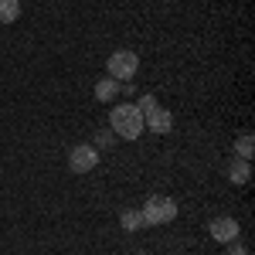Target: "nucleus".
<instances>
[{
    "mask_svg": "<svg viewBox=\"0 0 255 255\" xmlns=\"http://www.w3.org/2000/svg\"><path fill=\"white\" fill-rule=\"evenodd\" d=\"M109 129L116 133L119 139H139L146 129H143V113L136 109V102H119L109 113Z\"/></svg>",
    "mask_w": 255,
    "mask_h": 255,
    "instance_id": "f257e3e1",
    "label": "nucleus"
},
{
    "mask_svg": "<svg viewBox=\"0 0 255 255\" xmlns=\"http://www.w3.org/2000/svg\"><path fill=\"white\" fill-rule=\"evenodd\" d=\"M139 211H143V221L146 225H170L177 218V201L167 197V194H153V197H146V204Z\"/></svg>",
    "mask_w": 255,
    "mask_h": 255,
    "instance_id": "f03ea898",
    "label": "nucleus"
},
{
    "mask_svg": "<svg viewBox=\"0 0 255 255\" xmlns=\"http://www.w3.org/2000/svg\"><path fill=\"white\" fill-rule=\"evenodd\" d=\"M106 72H109V79H116V82H133V75L139 72L136 51H129V48L113 51V55H109V61H106Z\"/></svg>",
    "mask_w": 255,
    "mask_h": 255,
    "instance_id": "7ed1b4c3",
    "label": "nucleus"
},
{
    "mask_svg": "<svg viewBox=\"0 0 255 255\" xmlns=\"http://www.w3.org/2000/svg\"><path fill=\"white\" fill-rule=\"evenodd\" d=\"M99 167V146L92 143H79L68 150V170L72 174H92Z\"/></svg>",
    "mask_w": 255,
    "mask_h": 255,
    "instance_id": "20e7f679",
    "label": "nucleus"
},
{
    "mask_svg": "<svg viewBox=\"0 0 255 255\" xmlns=\"http://www.w3.org/2000/svg\"><path fill=\"white\" fill-rule=\"evenodd\" d=\"M143 129H150V133H157V136L170 133V129H174V113L163 109V106H153V109L143 116Z\"/></svg>",
    "mask_w": 255,
    "mask_h": 255,
    "instance_id": "39448f33",
    "label": "nucleus"
},
{
    "mask_svg": "<svg viewBox=\"0 0 255 255\" xmlns=\"http://www.w3.org/2000/svg\"><path fill=\"white\" fill-rule=\"evenodd\" d=\"M238 235H242V225H238L235 218L221 215V218H215V221H211V238H215V242H221V245L235 242Z\"/></svg>",
    "mask_w": 255,
    "mask_h": 255,
    "instance_id": "423d86ee",
    "label": "nucleus"
},
{
    "mask_svg": "<svg viewBox=\"0 0 255 255\" xmlns=\"http://www.w3.org/2000/svg\"><path fill=\"white\" fill-rule=\"evenodd\" d=\"M228 180L232 184H238V187H245L249 180H252V160H232L228 163Z\"/></svg>",
    "mask_w": 255,
    "mask_h": 255,
    "instance_id": "0eeeda50",
    "label": "nucleus"
},
{
    "mask_svg": "<svg viewBox=\"0 0 255 255\" xmlns=\"http://www.w3.org/2000/svg\"><path fill=\"white\" fill-rule=\"evenodd\" d=\"M119 225H123L126 232H139V228H146V221H143V211H136V208H126V211H119Z\"/></svg>",
    "mask_w": 255,
    "mask_h": 255,
    "instance_id": "6e6552de",
    "label": "nucleus"
},
{
    "mask_svg": "<svg viewBox=\"0 0 255 255\" xmlns=\"http://www.w3.org/2000/svg\"><path fill=\"white\" fill-rule=\"evenodd\" d=\"M116 96H119V82L116 79H109V75H106V79L96 82V99H99V102H113Z\"/></svg>",
    "mask_w": 255,
    "mask_h": 255,
    "instance_id": "1a4fd4ad",
    "label": "nucleus"
},
{
    "mask_svg": "<svg viewBox=\"0 0 255 255\" xmlns=\"http://www.w3.org/2000/svg\"><path fill=\"white\" fill-rule=\"evenodd\" d=\"M252 153H255L252 133H242V136L235 139V157H238V160H252Z\"/></svg>",
    "mask_w": 255,
    "mask_h": 255,
    "instance_id": "9d476101",
    "label": "nucleus"
},
{
    "mask_svg": "<svg viewBox=\"0 0 255 255\" xmlns=\"http://www.w3.org/2000/svg\"><path fill=\"white\" fill-rule=\"evenodd\" d=\"M20 17V0H0V24H14Z\"/></svg>",
    "mask_w": 255,
    "mask_h": 255,
    "instance_id": "9b49d317",
    "label": "nucleus"
},
{
    "mask_svg": "<svg viewBox=\"0 0 255 255\" xmlns=\"http://www.w3.org/2000/svg\"><path fill=\"white\" fill-rule=\"evenodd\" d=\"M153 106H157V99L150 96V92H146V96H139V102H136V109H139V113H143V116H146V113H150Z\"/></svg>",
    "mask_w": 255,
    "mask_h": 255,
    "instance_id": "f8f14e48",
    "label": "nucleus"
},
{
    "mask_svg": "<svg viewBox=\"0 0 255 255\" xmlns=\"http://www.w3.org/2000/svg\"><path fill=\"white\" fill-rule=\"evenodd\" d=\"M225 249H228V255H249V252H245V245H242L238 238H235V242H228Z\"/></svg>",
    "mask_w": 255,
    "mask_h": 255,
    "instance_id": "ddd939ff",
    "label": "nucleus"
},
{
    "mask_svg": "<svg viewBox=\"0 0 255 255\" xmlns=\"http://www.w3.org/2000/svg\"><path fill=\"white\" fill-rule=\"evenodd\" d=\"M113 139H116V133H113V129H109V133H99V139L92 143V146H109Z\"/></svg>",
    "mask_w": 255,
    "mask_h": 255,
    "instance_id": "4468645a",
    "label": "nucleus"
},
{
    "mask_svg": "<svg viewBox=\"0 0 255 255\" xmlns=\"http://www.w3.org/2000/svg\"><path fill=\"white\" fill-rule=\"evenodd\" d=\"M139 255H146V252H139Z\"/></svg>",
    "mask_w": 255,
    "mask_h": 255,
    "instance_id": "2eb2a0df",
    "label": "nucleus"
}]
</instances>
